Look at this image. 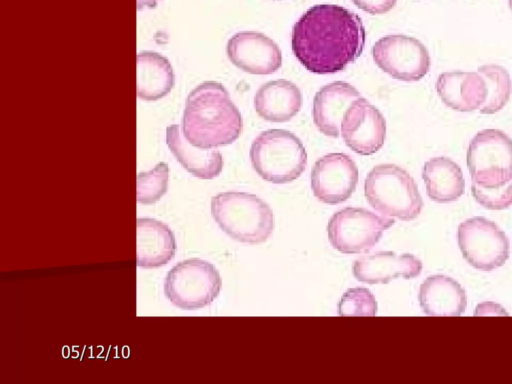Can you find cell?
I'll use <instances>...</instances> for the list:
<instances>
[{
    "instance_id": "10",
    "label": "cell",
    "mask_w": 512,
    "mask_h": 384,
    "mask_svg": "<svg viewBox=\"0 0 512 384\" xmlns=\"http://www.w3.org/2000/svg\"><path fill=\"white\" fill-rule=\"evenodd\" d=\"M376 65L392 78L411 82L422 79L429 71L431 59L427 48L407 35H387L372 48Z\"/></svg>"
},
{
    "instance_id": "8",
    "label": "cell",
    "mask_w": 512,
    "mask_h": 384,
    "mask_svg": "<svg viewBox=\"0 0 512 384\" xmlns=\"http://www.w3.org/2000/svg\"><path fill=\"white\" fill-rule=\"evenodd\" d=\"M394 223L393 218L378 216L367 209L346 207L330 218L328 239L332 247L341 253H366Z\"/></svg>"
},
{
    "instance_id": "16",
    "label": "cell",
    "mask_w": 512,
    "mask_h": 384,
    "mask_svg": "<svg viewBox=\"0 0 512 384\" xmlns=\"http://www.w3.org/2000/svg\"><path fill=\"white\" fill-rule=\"evenodd\" d=\"M436 91L445 105L459 112L479 110L487 96L486 82L478 72H444L437 78Z\"/></svg>"
},
{
    "instance_id": "15",
    "label": "cell",
    "mask_w": 512,
    "mask_h": 384,
    "mask_svg": "<svg viewBox=\"0 0 512 384\" xmlns=\"http://www.w3.org/2000/svg\"><path fill=\"white\" fill-rule=\"evenodd\" d=\"M360 97L354 86L343 81L320 88L313 100L312 115L316 128L328 137H339L344 113Z\"/></svg>"
},
{
    "instance_id": "12",
    "label": "cell",
    "mask_w": 512,
    "mask_h": 384,
    "mask_svg": "<svg viewBox=\"0 0 512 384\" xmlns=\"http://www.w3.org/2000/svg\"><path fill=\"white\" fill-rule=\"evenodd\" d=\"M340 132L352 151L372 155L384 144L386 120L373 104L360 97L344 113Z\"/></svg>"
},
{
    "instance_id": "7",
    "label": "cell",
    "mask_w": 512,
    "mask_h": 384,
    "mask_svg": "<svg viewBox=\"0 0 512 384\" xmlns=\"http://www.w3.org/2000/svg\"><path fill=\"white\" fill-rule=\"evenodd\" d=\"M467 167L472 182L495 188L512 181V139L499 129H483L470 141Z\"/></svg>"
},
{
    "instance_id": "6",
    "label": "cell",
    "mask_w": 512,
    "mask_h": 384,
    "mask_svg": "<svg viewBox=\"0 0 512 384\" xmlns=\"http://www.w3.org/2000/svg\"><path fill=\"white\" fill-rule=\"evenodd\" d=\"M221 287L220 274L213 264L191 258L177 263L167 273L164 294L174 306L195 310L210 305Z\"/></svg>"
},
{
    "instance_id": "27",
    "label": "cell",
    "mask_w": 512,
    "mask_h": 384,
    "mask_svg": "<svg viewBox=\"0 0 512 384\" xmlns=\"http://www.w3.org/2000/svg\"><path fill=\"white\" fill-rule=\"evenodd\" d=\"M361 10L372 14H384L396 5L397 0H352Z\"/></svg>"
},
{
    "instance_id": "18",
    "label": "cell",
    "mask_w": 512,
    "mask_h": 384,
    "mask_svg": "<svg viewBox=\"0 0 512 384\" xmlns=\"http://www.w3.org/2000/svg\"><path fill=\"white\" fill-rule=\"evenodd\" d=\"M419 304L428 316H460L467 306L461 285L446 275H432L420 285Z\"/></svg>"
},
{
    "instance_id": "23",
    "label": "cell",
    "mask_w": 512,
    "mask_h": 384,
    "mask_svg": "<svg viewBox=\"0 0 512 384\" xmlns=\"http://www.w3.org/2000/svg\"><path fill=\"white\" fill-rule=\"evenodd\" d=\"M477 72L486 82L487 96L480 107L481 114H494L500 111L509 101L512 92V81L509 72L497 64H486Z\"/></svg>"
},
{
    "instance_id": "28",
    "label": "cell",
    "mask_w": 512,
    "mask_h": 384,
    "mask_svg": "<svg viewBox=\"0 0 512 384\" xmlns=\"http://www.w3.org/2000/svg\"><path fill=\"white\" fill-rule=\"evenodd\" d=\"M159 0H137L138 9L141 10L144 7L154 8Z\"/></svg>"
},
{
    "instance_id": "26",
    "label": "cell",
    "mask_w": 512,
    "mask_h": 384,
    "mask_svg": "<svg viewBox=\"0 0 512 384\" xmlns=\"http://www.w3.org/2000/svg\"><path fill=\"white\" fill-rule=\"evenodd\" d=\"M471 193L477 203L486 209L503 210L512 205V181L495 188H485L472 182Z\"/></svg>"
},
{
    "instance_id": "20",
    "label": "cell",
    "mask_w": 512,
    "mask_h": 384,
    "mask_svg": "<svg viewBox=\"0 0 512 384\" xmlns=\"http://www.w3.org/2000/svg\"><path fill=\"white\" fill-rule=\"evenodd\" d=\"M166 143L178 162L195 177L213 179L221 173L222 154L218 150L192 145L181 132L179 125L172 124L166 128Z\"/></svg>"
},
{
    "instance_id": "11",
    "label": "cell",
    "mask_w": 512,
    "mask_h": 384,
    "mask_svg": "<svg viewBox=\"0 0 512 384\" xmlns=\"http://www.w3.org/2000/svg\"><path fill=\"white\" fill-rule=\"evenodd\" d=\"M358 168L345 153H328L320 157L311 171V189L314 196L326 204L346 201L356 189Z\"/></svg>"
},
{
    "instance_id": "5",
    "label": "cell",
    "mask_w": 512,
    "mask_h": 384,
    "mask_svg": "<svg viewBox=\"0 0 512 384\" xmlns=\"http://www.w3.org/2000/svg\"><path fill=\"white\" fill-rule=\"evenodd\" d=\"M250 160L256 173L274 184L299 178L305 171L307 153L301 140L284 129L260 133L250 147Z\"/></svg>"
},
{
    "instance_id": "13",
    "label": "cell",
    "mask_w": 512,
    "mask_h": 384,
    "mask_svg": "<svg viewBox=\"0 0 512 384\" xmlns=\"http://www.w3.org/2000/svg\"><path fill=\"white\" fill-rule=\"evenodd\" d=\"M226 52L232 64L249 74H272L282 65L279 46L260 32L241 31L234 34L228 40Z\"/></svg>"
},
{
    "instance_id": "3",
    "label": "cell",
    "mask_w": 512,
    "mask_h": 384,
    "mask_svg": "<svg viewBox=\"0 0 512 384\" xmlns=\"http://www.w3.org/2000/svg\"><path fill=\"white\" fill-rule=\"evenodd\" d=\"M211 214L223 232L243 243H263L274 229L272 209L255 194L219 193L211 199Z\"/></svg>"
},
{
    "instance_id": "1",
    "label": "cell",
    "mask_w": 512,
    "mask_h": 384,
    "mask_svg": "<svg viewBox=\"0 0 512 384\" xmlns=\"http://www.w3.org/2000/svg\"><path fill=\"white\" fill-rule=\"evenodd\" d=\"M365 37L362 19L356 13L335 4H318L294 24L291 47L308 71L334 74L362 54Z\"/></svg>"
},
{
    "instance_id": "29",
    "label": "cell",
    "mask_w": 512,
    "mask_h": 384,
    "mask_svg": "<svg viewBox=\"0 0 512 384\" xmlns=\"http://www.w3.org/2000/svg\"><path fill=\"white\" fill-rule=\"evenodd\" d=\"M509 8L512 11V0H508Z\"/></svg>"
},
{
    "instance_id": "19",
    "label": "cell",
    "mask_w": 512,
    "mask_h": 384,
    "mask_svg": "<svg viewBox=\"0 0 512 384\" xmlns=\"http://www.w3.org/2000/svg\"><path fill=\"white\" fill-rule=\"evenodd\" d=\"M176 240L172 230L153 218L137 219V264L143 268L166 265L175 255Z\"/></svg>"
},
{
    "instance_id": "25",
    "label": "cell",
    "mask_w": 512,
    "mask_h": 384,
    "mask_svg": "<svg viewBox=\"0 0 512 384\" xmlns=\"http://www.w3.org/2000/svg\"><path fill=\"white\" fill-rule=\"evenodd\" d=\"M377 302L373 294L364 287L347 290L338 305L341 316H375Z\"/></svg>"
},
{
    "instance_id": "4",
    "label": "cell",
    "mask_w": 512,
    "mask_h": 384,
    "mask_svg": "<svg viewBox=\"0 0 512 384\" xmlns=\"http://www.w3.org/2000/svg\"><path fill=\"white\" fill-rule=\"evenodd\" d=\"M364 194L374 210L402 221L417 218L423 208L416 182L396 164L374 166L366 176Z\"/></svg>"
},
{
    "instance_id": "14",
    "label": "cell",
    "mask_w": 512,
    "mask_h": 384,
    "mask_svg": "<svg viewBox=\"0 0 512 384\" xmlns=\"http://www.w3.org/2000/svg\"><path fill=\"white\" fill-rule=\"evenodd\" d=\"M422 270V262L412 254H397L381 251L362 256L354 261V277L367 284H386L393 279L417 277Z\"/></svg>"
},
{
    "instance_id": "21",
    "label": "cell",
    "mask_w": 512,
    "mask_h": 384,
    "mask_svg": "<svg viewBox=\"0 0 512 384\" xmlns=\"http://www.w3.org/2000/svg\"><path fill=\"white\" fill-rule=\"evenodd\" d=\"M422 178L429 198L439 203L455 201L465 190L460 166L448 157H433L426 161Z\"/></svg>"
},
{
    "instance_id": "22",
    "label": "cell",
    "mask_w": 512,
    "mask_h": 384,
    "mask_svg": "<svg viewBox=\"0 0 512 384\" xmlns=\"http://www.w3.org/2000/svg\"><path fill=\"white\" fill-rule=\"evenodd\" d=\"M175 77L169 60L153 51L137 56V95L155 101L166 96L174 86Z\"/></svg>"
},
{
    "instance_id": "24",
    "label": "cell",
    "mask_w": 512,
    "mask_h": 384,
    "mask_svg": "<svg viewBox=\"0 0 512 384\" xmlns=\"http://www.w3.org/2000/svg\"><path fill=\"white\" fill-rule=\"evenodd\" d=\"M169 167L165 162L158 163L152 170L137 176V200L142 204L157 202L167 191Z\"/></svg>"
},
{
    "instance_id": "9",
    "label": "cell",
    "mask_w": 512,
    "mask_h": 384,
    "mask_svg": "<svg viewBox=\"0 0 512 384\" xmlns=\"http://www.w3.org/2000/svg\"><path fill=\"white\" fill-rule=\"evenodd\" d=\"M458 245L466 261L481 271H492L509 258L506 234L491 220L473 217L458 226Z\"/></svg>"
},
{
    "instance_id": "17",
    "label": "cell",
    "mask_w": 512,
    "mask_h": 384,
    "mask_svg": "<svg viewBox=\"0 0 512 384\" xmlns=\"http://www.w3.org/2000/svg\"><path fill=\"white\" fill-rule=\"evenodd\" d=\"M303 97L291 81L278 79L266 82L254 96V108L259 117L269 122H287L301 110Z\"/></svg>"
},
{
    "instance_id": "2",
    "label": "cell",
    "mask_w": 512,
    "mask_h": 384,
    "mask_svg": "<svg viewBox=\"0 0 512 384\" xmlns=\"http://www.w3.org/2000/svg\"><path fill=\"white\" fill-rule=\"evenodd\" d=\"M242 129L241 113L222 84L203 82L187 96L182 132L192 145L202 149L226 146L238 139Z\"/></svg>"
}]
</instances>
